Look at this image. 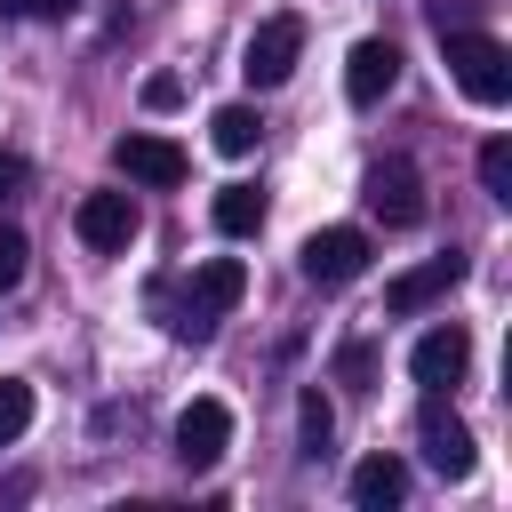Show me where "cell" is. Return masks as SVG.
<instances>
[{"instance_id":"16","label":"cell","mask_w":512,"mask_h":512,"mask_svg":"<svg viewBox=\"0 0 512 512\" xmlns=\"http://www.w3.org/2000/svg\"><path fill=\"white\" fill-rule=\"evenodd\" d=\"M256 136H264V120H256L248 104H216V120H208V144H216L224 160H240V152H256Z\"/></svg>"},{"instance_id":"4","label":"cell","mask_w":512,"mask_h":512,"mask_svg":"<svg viewBox=\"0 0 512 512\" xmlns=\"http://www.w3.org/2000/svg\"><path fill=\"white\" fill-rule=\"evenodd\" d=\"M296 56H304V16H264L240 48V72H248V88H280L296 72Z\"/></svg>"},{"instance_id":"21","label":"cell","mask_w":512,"mask_h":512,"mask_svg":"<svg viewBox=\"0 0 512 512\" xmlns=\"http://www.w3.org/2000/svg\"><path fill=\"white\" fill-rule=\"evenodd\" d=\"M24 256H32V240H24L16 224H0V296H8L16 280H24Z\"/></svg>"},{"instance_id":"14","label":"cell","mask_w":512,"mask_h":512,"mask_svg":"<svg viewBox=\"0 0 512 512\" xmlns=\"http://www.w3.org/2000/svg\"><path fill=\"white\" fill-rule=\"evenodd\" d=\"M208 216H216V232H224V240H248V232L264 224V192H256V184H224Z\"/></svg>"},{"instance_id":"22","label":"cell","mask_w":512,"mask_h":512,"mask_svg":"<svg viewBox=\"0 0 512 512\" xmlns=\"http://www.w3.org/2000/svg\"><path fill=\"white\" fill-rule=\"evenodd\" d=\"M144 104H152V112H176V104H184V80H176V72H152V80H144Z\"/></svg>"},{"instance_id":"12","label":"cell","mask_w":512,"mask_h":512,"mask_svg":"<svg viewBox=\"0 0 512 512\" xmlns=\"http://www.w3.org/2000/svg\"><path fill=\"white\" fill-rule=\"evenodd\" d=\"M456 280H464V256L448 248V256H432V264H416V272L384 280V312H424V304H440Z\"/></svg>"},{"instance_id":"13","label":"cell","mask_w":512,"mask_h":512,"mask_svg":"<svg viewBox=\"0 0 512 512\" xmlns=\"http://www.w3.org/2000/svg\"><path fill=\"white\" fill-rule=\"evenodd\" d=\"M400 496H408V464H400V456L376 448V456L352 464V504H360V512H392Z\"/></svg>"},{"instance_id":"19","label":"cell","mask_w":512,"mask_h":512,"mask_svg":"<svg viewBox=\"0 0 512 512\" xmlns=\"http://www.w3.org/2000/svg\"><path fill=\"white\" fill-rule=\"evenodd\" d=\"M480 184H488V200H512V136L480 144Z\"/></svg>"},{"instance_id":"3","label":"cell","mask_w":512,"mask_h":512,"mask_svg":"<svg viewBox=\"0 0 512 512\" xmlns=\"http://www.w3.org/2000/svg\"><path fill=\"white\" fill-rule=\"evenodd\" d=\"M296 272H304L312 288H344V280H360V272H368V232H360V224H328V232H312V240L296 248Z\"/></svg>"},{"instance_id":"1","label":"cell","mask_w":512,"mask_h":512,"mask_svg":"<svg viewBox=\"0 0 512 512\" xmlns=\"http://www.w3.org/2000/svg\"><path fill=\"white\" fill-rule=\"evenodd\" d=\"M440 48H448V72H456V88L472 96V104H512V48L496 40V32H440Z\"/></svg>"},{"instance_id":"24","label":"cell","mask_w":512,"mask_h":512,"mask_svg":"<svg viewBox=\"0 0 512 512\" xmlns=\"http://www.w3.org/2000/svg\"><path fill=\"white\" fill-rule=\"evenodd\" d=\"M8 8H24V16H40V24H64L80 0H8Z\"/></svg>"},{"instance_id":"11","label":"cell","mask_w":512,"mask_h":512,"mask_svg":"<svg viewBox=\"0 0 512 512\" xmlns=\"http://www.w3.org/2000/svg\"><path fill=\"white\" fill-rule=\"evenodd\" d=\"M392 88H400V48H392V40H360V48L344 56V96H352L360 112H376Z\"/></svg>"},{"instance_id":"23","label":"cell","mask_w":512,"mask_h":512,"mask_svg":"<svg viewBox=\"0 0 512 512\" xmlns=\"http://www.w3.org/2000/svg\"><path fill=\"white\" fill-rule=\"evenodd\" d=\"M24 176H32V168H24V152H8V144H0V200H16V192H24Z\"/></svg>"},{"instance_id":"15","label":"cell","mask_w":512,"mask_h":512,"mask_svg":"<svg viewBox=\"0 0 512 512\" xmlns=\"http://www.w3.org/2000/svg\"><path fill=\"white\" fill-rule=\"evenodd\" d=\"M328 440H336V416H328V400H320V384H304L296 392V456H328Z\"/></svg>"},{"instance_id":"7","label":"cell","mask_w":512,"mask_h":512,"mask_svg":"<svg viewBox=\"0 0 512 512\" xmlns=\"http://www.w3.org/2000/svg\"><path fill=\"white\" fill-rule=\"evenodd\" d=\"M224 448H232V408H224V400H192V408L176 416V464H184V472H216Z\"/></svg>"},{"instance_id":"6","label":"cell","mask_w":512,"mask_h":512,"mask_svg":"<svg viewBox=\"0 0 512 512\" xmlns=\"http://www.w3.org/2000/svg\"><path fill=\"white\" fill-rule=\"evenodd\" d=\"M416 440H424V464H432L440 480H472V464H480V448H472V432H464V416H456V408H440V392L424 400V416H416Z\"/></svg>"},{"instance_id":"18","label":"cell","mask_w":512,"mask_h":512,"mask_svg":"<svg viewBox=\"0 0 512 512\" xmlns=\"http://www.w3.org/2000/svg\"><path fill=\"white\" fill-rule=\"evenodd\" d=\"M24 424H32V384L24 376H0V448L24 440Z\"/></svg>"},{"instance_id":"9","label":"cell","mask_w":512,"mask_h":512,"mask_svg":"<svg viewBox=\"0 0 512 512\" xmlns=\"http://www.w3.org/2000/svg\"><path fill=\"white\" fill-rule=\"evenodd\" d=\"M136 200L128 192H88L80 208H72V232H80V248H96V256H120L128 240H136Z\"/></svg>"},{"instance_id":"10","label":"cell","mask_w":512,"mask_h":512,"mask_svg":"<svg viewBox=\"0 0 512 512\" xmlns=\"http://www.w3.org/2000/svg\"><path fill=\"white\" fill-rule=\"evenodd\" d=\"M464 368H472V336L448 320V328H432V336H416V352H408V376L424 384V392H448V384H464Z\"/></svg>"},{"instance_id":"17","label":"cell","mask_w":512,"mask_h":512,"mask_svg":"<svg viewBox=\"0 0 512 512\" xmlns=\"http://www.w3.org/2000/svg\"><path fill=\"white\" fill-rule=\"evenodd\" d=\"M376 368H384V352H376L368 336H352V344L336 352V384H352V392H368V384H376Z\"/></svg>"},{"instance_id":"20","label":"cell","mask_w":512,"mask_h":512,"mask_svg":"<svg viewBox=\"0 0 512 512\" xmlns=\"http://www.w3.org/2000/svg\"><path fill=\"white\" fill-rule=\"evenodd\" d=\"M424 16H432V32H472L488 16V0H424Z\"/></svg>"},{"instance_id":"5","label":"cell","mask_w":512,"mask_h":512,"mask_svg":"<svg viewBox=\"0 0 512 512\" xmlns=\"http://www.w3.org/2000/svg\"><path fill=\"white\" fill-rule=\"evenodd\" d=\"M360 200L392 224V232H408V224H424V176H416V160H400V152H384L376 168H368V184H360Z\"/></svg>"},{"instance_id":"8","label":"cell","mask_w":512,"mask_h":512,"mask_svg":"<svg viewBox=\"0 0 512 512\" xmlns=\"http://www.w3.org/2000/svg\"><path fill=\"white\" fill-rule=\"evenodd\" d=\"M112 168L128 176V184H152V192H168V184H184V144H168V136H144V128H128L120 144H112Z\"/></svg>"},{"instance_id":"2","label":"cell","mask_w":512,"mask_h":512,"mask_svg":"<svg viewBox=\"0 0 512 512\" xmlns=\"http://www.w3.org/2000/svg\"><path fill=\"white\" fill-rule=\"evenodd\" d=\"M240 296H248V264H240V256H208V264L192 272V288H184V304H176V320H168V328H176V336H192V344H208V336H216V320H224Z\"/></svg>"}]
</instances>
